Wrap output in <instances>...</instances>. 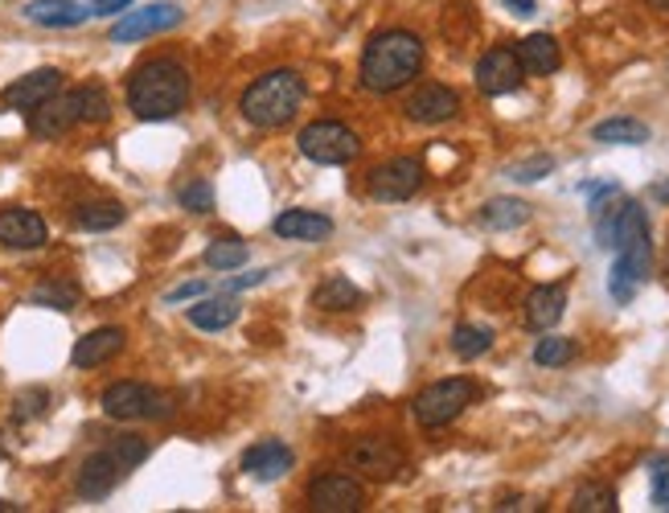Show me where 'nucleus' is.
<instances>
[{
    "label": "nucleus",
    "instance_id": "obj_20",
    "mask_svg": "<svg viewBox=\"0 0 669 513\" xmlns=\"http://www.w3.org/2000/svg\"><path fill=\"white\" fill-rule=\"evenodd\" d=\"M21 13H25V21L42 25V30H75V25H82L91 16V9L78 4V0H30Z\"/></svg>",
    "mask_w": 669,
    "mask_h": 513
},
{
    "label": "nucleus",
    "instance_id": "obj_23",
    "mask_svg": "<svg viewBox=\"0 0 669 513\" xmlns=\"http://www.w3.org/2000/svg\"><path fill=\"white\" fill-rule=\"evenodd\" d=\"M238 300L234 295H205L198 300L193 309H189V325L202 328V333H222V328H231L238 321Z\"/></svg>",
    "mask_w": 669,
    "mask_h": 513
},
{
    "label": "nucleus",
    "instance_id": "obj_25",
    "mask_svg": "<svg viewBox=\"0 0 669 513\" xmlns=\"http://www.w3.org/2000/svg\"><path fill=\"white\" fill-rule=\"evenodd\" d=\"M481 222L489 231H517L529 222V205L522 198H493V202H484Z\"/></svg>",
    "mask_w": 669,
    "mask_h": 513
},
{
    "label": "nucleus",
    "instance_id": "obj_4",
    "mask_svg": "<svg viewBox=\"0 0 669 513\" xmlns=\"http://www.w3.org/2000/svg\"><path fill=\"white\" fill-rule=\"evenodd\" d=\"M297 144L312 165H349L361 153V136L337 120H316V124L300 127Z\"/></svg>",
    "mask_w": 669,
    "mask_h": 513
},
{
    "label": "nucleus",
    "instance_id": "obj_31",
    "mask_svg": "<svg viewBox=\"0 0 669 513\" xmlns=\"http://www.w3.org/2000/svg\"><path fill=\"white\" fill-rule=\"evenodd\" d=\"M78 99V124H108L111 120V99L103 87H78L75 91Z\"/></svg>",
    "mask_w": 669,
    "mask_h": 513
},
{
    "label": "nucleus",
    "instance_id": "obj_13",
    "mask_svg": "<svg viewBox=\"0 0 669 513\" xmlns=\"http://www.w3.org/2000/svg\"><path fill=\"white\" fill-rule=\"evenodd\" d=\"M58 91H63V70L42 66V70H33V75L9 82L0 99H4V108H13V111H33V108H42L46 99H54Z\"/></svg>",
    "mask_w": 669,
    "mask_h": 513
},
{
    "label": "nucleus",
    "instance_id": "obj_1",
    "mask_svg": "<svg viewBox=\"0 0 669 513\" xmlns=\"http://www.w3.org/2000/svg\"><path fill=\"white\" fill-rule=\"evenodd\" d=\"M423 70V42L406 30H387L370 37V46L361 54L358 78L370 94L403 91L411 78H420Z\"/></svg>",
    "mask_w": 669,
    "mask_h": 513
},
{
    "label": "nucleus",
    "instance_id": "obj_27",
    "mask_svg": "<svg viewBox=\"0 0 669 513\" xmlns=\"http://www.w3.org/2000/svg\"><path fill=\"white\" fill-rule=\"evenodd\" d=\"M124 219H127V210L120 202H91V205H78L75 210L78 231H115Z\"/></svg>",
    "mask_w": 669,
    "mask_h": 513
},
{
    "label": "nucleus",
    "instance_id": "obj_34",
    "mask_svg": "<svg viewBox=\"0 0 669 513\" xmlns=\"http://www.w3.org/2000/svg\"><path fill=\"white\" fill-rule=\"evenodd\" d=\"M111 456L124 465V472H132L136 465H144L148 460V439H141V436H120L115 444H111Z\"/></svg>",
    "mask_w": 669,
    "mask_h": 513
},
{
    "label": "nucleus",
    "instance_id": "obj_33",
    "mask_svg": "<svg viewBox=\"0 0 669 513\" xmlns=\"http://www.w3.org/2000/svg\"><path fill=\"white\" fill-rule=\"evenodd\" d=\"M571 358H576V342L571 337H550L546 333L543 342L534 345V361L538 366H567Z\"/></svg>",
    "mask_w": 669,
    "mask_h": 513
},
{
    "label": "nucleus",
    "instance_id": "obj_28",
    "mask_svg": "<svg viewBox=\"0 0 669 513\" xmlns=\"http://www.w3.org/2000/svg\"><path fill=\"white\" fill-rule=\"evenodd\" d=\"M451 349L460 361H477L481 354L493 349V328L489 325H456L451 333Z\"/></svg>",
    "mask_w": 669,
    "mask_h": 513
},
{
    "label": "nucleus",
    "instance_id": "obj_17",
    "mask_svg": "<svg viewBox=\"0 0 669 513\" xmlns=\"http://www.w3.org/2000/svg\"><path fill=\"white\" fill-rule=\"evenodd\" d=\"M124 328L115 325H103V328H91L82 342H75V354H70V366H78V370H94V366H103V361H111L120 349H124Z\"/></svg>",
    "mask_w": 669,
    "mask_h": 513
},
{
    "label": "nucleus",
    "instance_id": "obj_5",
    "mask_svg": "<svg viewBox=\"0 0 669 513\" xmlns=\"http://www.w3.org/2000/svg\"><path fill=\"white\" fill-rule=\"evenodd\" d=\"M103 415H108V420H120V423L169 420L172 399L153 387H144V382H111V387L103 390Z\"/></svg>",
    "mask_w": 669,
    "mask_h": 513
},
{
    "label": "nucleus",
    "instance_id": "obj_42",
    "mask_svg": "<svg viewBox=\"0 0 669 513\" xmlns=\"http://www.w3.org/2000/svg\"><path fill=\"white\" fill-rule=\"evenodd\" d=\"M654 198H657V202H669V181H661V186H654Z\"/></svg>",
    "mask_w": 669,
    "mask_h": 513
},
{
    "label": "nucleus",
    "instance_id": "obj_19",
    "mask_svg": "<svg viewBox=\"0 0 669 513\" xmlns=\"http://www.w3.org/2000/svg\"><path fill=\"white\" fill-rule=\"evenodd\" d=\"M292 448L280 444V439H259L255 448L243 451V468H247L255 481H280L283 472L292 468Z\"/></svg>",
    "mask_w": 669,
    "mask_h": 513
},
{
    "label": "nucleus",
    "instance_id": "obj_22",
    "mask_svg": "<svg viewBox=\"0 0 669 513\" xmlns=\"http://www.w3.org/2000/svg\"><path fill=\"white\" fill-rule=\"evenodd\" d=\"M517 63L526 75H555L562 63L559 42L550 33H529L526 42H517Z\"/></svg>",
    "mask_w": 669,
    "mask_h": 513
},
{
    "label": "nucleus",
    "instance_id": "obj_30",
    "mask_svg": "<svg viewBox=\"0 0 669 513\" xmlns=\"http://www.w3.org/2000/svg\"><path fill=\"white\" fill-rule=\"evenodd\" d=\"M571 510L576 513H616V489H612V484H600V481L579 484L576 498H571Z\"/></svg>",
    "mask_w": 669,
    "mask_h": 513
},
{
    "label": "nucleus",
    "instance_id": "obj_36",
    "mask_svg": "<svg viewBox=\"0 0 669 513\" xmlns=\"http://www.w3.org/2000/svg\"><path fill=\"white\" fill-rule=\"evenodd\" d=\"M550 169H555V160H550V156H529V160H522V165L510 169V177H514V181H543Z\"/></svg>",
    "mask_w": 669,
    "mask_h": 513
},
{
    "label": "nucleus",
    "instance_id": "obj_45",
    "mask_svg": "<svg viewBox=\"0 0 669 513\" xmlns=\"http://www.w3.org/2000/svg\"><path fill=\"white\" fill-rule=\"evenodd\" d=\"M0 456H4V448H0Z\"/></svg>",
    "mask_w": 669,
    "mask_h": 513
},
{
    "label": "nucleus",
    "instance_id": "obj_26",
    "mask_svg": "<svg viewBox=\"0 0 669 513\" xmlns=\"http://www.w3.org/2000/svg\"><path fill=\"white\" fill-rule=\"evenodd\" d=\"M595 144H645L649 141V124H640L633 115H616V120H604V124L592 127Z\"/></svg>",
    "mask_w": 669,
    "mask_h": 513
},
{
    "label": "nucleus",
    "instance_id": "obj_43",
    "mask_svg": "<svg viewBox=\"0 0 669 513\" xmlns=\"http://www.w3.org/2000/svg\"><path fill=\"white\" fill-rule=\"evenodd\" d=\"M4 510H9V513H13V510H16V505H9V501H0V513H4Z\"/></svg>",
    "mask_w": 669,
    "mask_h": 513
},
{
    "label": "nucleus",
    "instance_id": "obj_16",
    "mask_svg": "<svg viewBox=\"0 0 669 513\" xmlns=\"http://www.w3.org/2000/svg\"><path fill=\"white\" fill-rule=\"evenodd\" d=\"M78 124V99L75 91L70 94H54V99H46L42 108L30 111V132L37 136V141H58V136H66L70 127Z\"/></svg>",
    "mask_w": 669,
    "mask_h": 513
},
{
    "label": "nucleus",
    "instance_id": "obj_8",
    "mask_svg": "<svg viewBox=\"0 0 669 513\" xmlns=\"http://www.w3.org/2000/svg\"><path fill=\"white\" fill-rule=\"evenodd\" d=\"M420 186L423 165L415 156H394V160L370 172V198H378V202H406V198L420 193Z\"/></svg>",
    "mask_w": 669,
    "mask_h": 513
},
{
    "label": "nucleus",
    "instance_id": "obj_2",
    "mask_svg": "<svg viewBox=\"0 0 669 513\" xmlns=\"http://www.w3.org/2000/svg\"><path fill=\"white\" fill-rule=\"evenodd\" d=\"M189 103V70L172 58H153L127 78V108L136 120L160 124L181 115Z\"/></svg>",
    "mask_w": 669,
    "mask_h": 513
},
{
    "label": "nucleus",
    "instance_id": "obj_11",
    "mask_svg": "<svg viewBox=\"0 0 669 513\" xmlns=\"http://www.w3.org/2000/svg\"><path fill=\"white\" fill-rule=\"evenodd\" d=\"M309 501L321 513H358L366 505V489L345 472H325L309 484Z\"/></svg>",
    "mask_w": 669,
    "mask_h": 513
},
{
    "label": "nucleus",
    "instance_id": "obj_44",
    "mask_svg": "<svg viewBox=\"0 0 669 513\" xmlns=\"http://www.w3.org/2000/svg\"><path fill=\"white\" fill-rule=\"evenodd\" d=\"M649 4H657V9H669V0H649Z\"/></svg>",
    "mask_w": 669,
    "mask_h": 513
},
{
    "label": "nucleus",
    "instance_id": "obj_46",
    "mask_svg": "<svg viewBox=\"0 0 669 513\" xmlns=\"http://www.w3.org/2000/svg\"><path fill=\"white\" fill-rule=\"evenodd\" d=\"M666 271H669V267H666Z\"/></svg>",
    "mask_w": 669,
    "mask_h": 513
},
{
    "label": "nucleus",
    "instance_id": "obj_24",
    "mask_svg": "<svg viewBox=\"0 0 669 513\" xmlns=\"http://www.w3.org/2000/svg\"><path fill=\"white\" fill-rule=\"evenodd\" d=\"M361 304V288L349 276H325L316 283L312 292V309H325V312H349Z\"/></svg>",
    "mask_w": 669,
    "mask_h": 513
},
{
    "label": "nucleus",
    "instance_id": "obj_40",
    "mask_svg": "<svg viewBox=\"0 0 669 513\" xmlns=\"http://www.w3.org/2000/svg\"><path fill=\"white\" fill-rule=\"evenodd\" d=\"M267 276H271V271H250V276H238V280L226 283V292H247V288H259Z\"/></svg>",
    "mask_w": 669,
    "mask_h": 513
},
{
    "label": "nucleus",
    "instance_id": "obj_21",
    "mask_svg": "<svg viewBox=\"0 0 669 513\" xmlns=\"http://www.w3.org/2000/svg\"><path fill=\"white\" fill-rule=\"evenodd\" d=\"M271 231L292 243H321L333 234V219L316 214V210H283L280 219L271 222Z\"/></svg>",
    "mask_w": 669,
    "mask_h": 513
},
{
    "label": "nucleus",
    "instance_id": "obj_32",
    "mask_svg": "<svg viewBox=\"0 0 669 513\" xmlns=\"http://www.w3.org/2000/svg\"><path fill=\"white\" fill-rule=\"evenodd\" d=\"M33 304L42 309H54V312H70L78 304V288L75 283H63V280H49V283H37L30 292Z\"/></svg>",
    "mask_w": 669,
    "mask_h": 513
},
{
    "label": "nucleus",
    "instance_id": "obj_12",
    "mask_svg": "<svg viewBox=\"0 0 669 513\" xmlns=\"http://www.w3.org/2000/svg\"><path fill=\"white\" fill-rule=\"evenodd\" d=\"M403 111L406 120H415V124H448L451 115L460 111V94L451 87H439V82H423V87L411 91Z\"/></svg>",
    "mask_w": 669,
    "mask_h": 513
},
{
    "label": "nucleus",
    "instance_id": "obj_38",
    "mask_svg": "<svg viewBox=\"0 0 669 513\" xmlns=\"http://www.w3.org/2000/svg\"><path fill=\"white\" fill-rule=\"evenodd\" d=\"M136 0H91L87 9H91V16H120V13H127Z\"/></svg>",
    "mask_w": 669,
    "mask_h": 513
},
{
    "label": "nucleus",
    "instance_id": "obj_10",
    "mask_svg": "<svg viewBox=\"0 0 669 513\" xmlns=\"http://www.w3.org/2000/svg\"><path fill=\"white\" fill-rule=\"evenodd\" d=\"M526 82V70H522V63H517V49H489V54H481V63H477V87H481V94H489V99H498V94H510L517 91Z\"/></svg>",
    "mask_w": 669,
    "mask_h": 513
},
{
    "label": "nucleus",
    "instance_id": "obj_3",
    "mask_svg": "<svg viewBox=\"0 0 669 513\" xmlns=\"http://www.w3.org/2000/svg\"><path fill=\"white\" fill-rule=\"evenodd\" d=\"M300 103H304V78L297 70H267L250 82L243 99H238V111L250 127H283L297 120Z\"/></svg>",
    "mask_w": 669,
    "mask_h": 513
},
{
    "label": "nucleus",
    "instance_id": "obj_29",
    "mask_svg": "<svg viewBox=\"0 0 669 513\" xmlns=\"http://www.w3.org/2000/svg\"><path fill=\"white\" fill-rule=\"evenodd\" d=\"M243 264H247V243L234 238V234L214 238V243L205 247V267H214V271H234V267H243Z\"/></svg>",
    "mask_w": 669,
    "mask_h": 513
},
{
    "label": "nucleus",
    "instance_id": "obj_6",
    "mask_svg": "<svg viewBox=\"0 0 669 513\" xmlns=\"http://www.w3.org/2000/svg\"><path fill=\"white\" fill-rule=\"evenodd\" d=\"M477 399V387L468 378H444V382H432L427 390L415 394V420L420 427H448L451 420H460V411Z\"/></svg>",
    "mask_w": 669,
    "mask_h": 513
},
{
    "label": "nucleus",
    "instance_id": "obj_35",
    "mask_svg": "<svg viewBox=\"0 0 669 513\" xmlns=\"http://www.w3.org/2000/svg\"><path fill=\"white\" fill-rule=\"evenodd\" d=\"M181 205L193 210V214H205V210L214 205V189L205 186V181H193V186L181 189Z\"/></svg>",
    "mask_w": 669,
    "mask_h": 513
},
{
    "label": "nucleus",
    "instance_id": "obj_7",
    "mask_svg": "<svg viewBox=\"0 0 669 513\" xmlns=\"http://www.w3.org/2000/svg\"><path fill=\"white\" fill-rule=\"evenodd\" d=\"M186 21L181 4L172 0H156V4H144V9H127L120 13V21L111 25V42H141V37H156V33H169Z\"/></svg>",
    "mask_w": 669,
    "mask_h": 513
},
{
    "label": "nucleus",
    "instance_id": "obj_18",
    "mask_svg": "<svg viewBox=\"0 0 669 513\" xmlns=\"http://www.w3.org/2000/svg\"><path fill=\"white\" fill-rule=\"evenodd\" d=\"M567 312V288L562 283H543L526 295V328L534 333H550Z\"/></svg>",
    "mask_w": 669,
    "mask_h": 513
},
{
    "label": "nucleus",
    "instance_id": "obj_37",
    "mask_svg": "<svg viewBox=\"0 0 669 513\" xmlns=\"http://www.w3.org/2000/svg\"><path fill=\"white\" fill-rule=\"evenodd\" d=\"M42 411H46V390H30L25 399H16V423L33 420V415H42Z\"/></svg>",
    "mask_w": 669,
    "mask_h": 513
},
{
    "label": "nucleus",
    "instance_id": "obj_41",
    "mask_svg": "<svg viewBox=\"0 0 669 513\" xmlns=\"http://www.w3.org/2000/svg\"><path fill=\"white\" fill-rule=\"evenodd\" d=\"M505 9L514 16H534V0H505Z\"/></svg>",
    "mask_w": 669,
    "mask_h": 513
},
{
    "label": "nucleus",
    "instance_id": "obj_15",
    "mask_svg": "<svg viewBox=\"0 0 669 513\" xmlns=\"http://www.w3.org/2000/svg\"><path fill=\"white\" fill-rule=\"evenodd\" d=\"M120 477H124V465H120V460H115L108 448L94 451V456H87V460H82V468H78V477H75L78 498L103 501L111 489L120 484Z\"/></svg>",
    "mask_w": 669,
    "mask_h": 513
},
{
    "label": "nucleus",
    "instance_id": "obj_39",
    "mask_svg": "<svg viewBox=\"0 0 669 513\" xmlns=\"http://www.w3.org/2000/svg\"><path fill=\"white\" fill-rule=\"evenodd\" d=\"M193 295H205V283L202 280H189V283H181V288L165 292V304H181V300H193Z\"/></svg>",
    "mask_w": 669,
    "mask_h": 513
},
{
    "label": "nucleus",
    "instance_id": "obj_14",
    "mask_svg": "<svg viewBox=\"0 0 669 513\" xmlns=\"http://www.w3.org/2000/svg\"><path fill=\"white\" fill-rule=\"evenodd\" d=\"M46 222L42 214H33V210H21V205H9V210H0V247L9 250H37L46 247Z\"/></svg>",
    "mask_w": 669,
    "mask_h": 513
},
{
    "label": "nucleus",
    "instance_id": "obj_9",
    "mask_svg": "<svg viewBox=\"0 0 669 513\" xmlns=\"http://www.w3.org/2000/svg\"><path fill=\"white\" fill-rule=\"evenodd\" d=\"M349 465L358 468L361 477H370V481H390L394 472H403V451L399 444H390L382 436H361L349 444Z\"/></svg>",
    "mask_w": 669,
    "mask_h": 513
}]
</instances>
